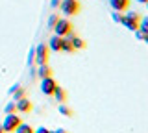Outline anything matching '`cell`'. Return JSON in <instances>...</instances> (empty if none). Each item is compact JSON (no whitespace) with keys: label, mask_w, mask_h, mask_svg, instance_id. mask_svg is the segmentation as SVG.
Instances as JSON below:
<instances>
[{"label":"cell","mask_w":148,"mask_h":133,"mask_svg":"<svg viewBox=\"0 0 148 133\" xmlns=\"http://www.w3.org/2000/svg\"><path fill=\"white\" fill-rule=\"evenodd\" d=\"M56 87H58V83H56V80L52 76L41 80V91H43V94H46V96H52L54 91H56Z\"/></svg>","instance_id":"6"},{"label":"cell","mask_w":148,"mask_h":133,"mask_svg":"<svg viewBox=\"0 0 148 133\" xmlns=\"http://www.w3.org/2000/svg\"><path fill=\"white\" fill-rule=\"evenodd\" d=\"M24 94H26V91L22 89L21 85H18L17 89H15V91H13V93H11V96H13V102H17V100H21V98H22V96H24Z\"/></svg>","instance_id":"15"},{"label":"cell","mask_w":148,"mask_h":133,"mask_svg":"<svg viewBox=\"0 0 148 133\" xmlns=\"http://www.w3.org/2000/svg\"><path fill=\"white\" fill-rule=\"evenodd\" d=\"M0 124H2V128H4V133H13L15 128L21 124V118H18L17 113H8L6 118H4Z\"/></svg>","instance_id":"4"},{"label":"cell","mask_w":148,"mask_h":133,"mask_svg":"<svg viewBox=\"0 0 148 133\" xmlns=\"http://www.w3.org/2000/svg\"><path fill=\"white\" fill-rule=\"evenodd\" d=\"M61 52H67V54H72V52H74L72 43H71V41H69L67 37H63V46H61Z\"/></svg>","instance_id":"14"},{"label":"cell","mask_w":148,"mask_h":133,"mask_svg":"<svg viewBox=\"0 0 148 133\" xmlns=\"http://www.w3.org/2000/svg\"><path fill=\"white\" fill-rule=\"evenodd\" d=\"M48 50H52V52H61V46H63V37H59V35H52V37L48 39Z\"/></svg>","instance_id":"9"},{"label":"cell","mask_w":148,"mask_h":133,"mask_svg":"<svg viewBox=\"0 0 148 133\" xmlns=\"http://www.w3.org/2000/svg\"><path fill=\"white\" fill-rule=\"evenodd\" d=\"M133 33H135V39H139V41H143V39H145V33H143L141 30H135Z\"/></svg>","instance_id":"23"},{"label":"cell","mask_w":148,"mask_h":133,"mask_svg":"<svg viewBox=\"0 0 148 133\" xmlns=\"http://www.w3.org/2000/svg\"><path fill=\"white\" fill-rule=\"evenodd\" d=\"M109 2V8L113 11H120V13H124L130 8V0H108Z\"/></svg>","instance_id":"8"},{"label":"cell","mask_w":148,"mask_h":133,"mask_svg":"<svg viewBox=\"0 0 148 133\" xmlns=\"http://www.w3.org/2000/svg\"><path fill=\"white\" fill-rule=\"evenodd\" d=\"M34 133H52V130H48V128H45V126H39V128H35Z\"/></svg>","instance_id":"22"},{"label":"cell","mask_w":148,"mask_h":133,"mask_svg":"<svg viewBox=\"0 0 148 133\" xmlns=\"http://www.w3.org/2000/svg\"><path fill=\"white\" fill-rule=\"evenodd\" d=\"M58 111H59V115H63V117H72V109L67 107L65 104H59L58 105Z\"/></svg>","instance_id":"16"},{"label":"cell","mask_w":148,"mask_h":133,"mask_svg":"<svg viewBox=\"0 0 148 133\" xmlns=\"http://www.w3.org/2000/svg\"><path fill=\"white\" fill-rule=\"evenodd\" d=\"M65 37H67V39L72 43L74 50H83V48L87 46V44H85V41H83L82 37H78V35H74V31H72V33H69V35H65Z\"/></svg>","instance_id":"10"},{"label":"cell","mask_w":148,"mask_h":133,"mask_svg":"<svg viewBox=\"0 0 148 133\" xmlns=\"http://www.w3.org/2000/svg\"><path fill=\"white\" fill-rule=\"evenodd\" d=\"M52 133H69L65 128H58V130H52Z\"/></svg>","instance_id":"25"},{"label":"cell","mask_w":148,"mask_h":133,"mask_svg":"<svg viewBox=\"0 0 148 133\" xmlns=\"http://www.w3.org/2000/svg\"><path fill=\"white\" fill-rule=\"evenodd\" d=\"M48 44L41 43L35 46V63L37 65H45V63H48Z\"/></svg>","instance_id":"5"},{"label":"cell","mask_w":148,"mask_h":133,"mask_svg":"<svg viewBox=\"0 0 148 133\" xmlns=\"http://www.w3.org/2000/svg\"><path fill=\"white\" fill-rule=\"evenodd\" d=\"M15 107H17V113H30L34 105H32L30 98H26V96H22L21 100H17V102H15Z\"/></svg>","instance_id":"7"},{"label":"cell","mask_w":148,"mask_h":133,"mask_svg":"<svg viewBox=\"0 0 148 133\" xmlns=\"http://www.w3.org/2000/svg\"><path fill=\"white\" fill-rule=\"evenodd\" d=\"M139 20H141V15H139L137 11H128L120 24L130 31H135V30H139Z\"/></svg>","instance_id":"3"},{"label":"cell","mask_w":148,"mask_h":133,"mask_svg":"<svg viewBox=\"0 0 148 133\" xmlns=\"http://www.w3.org/2000/svg\"><path fill=\"white\" fill-rule=\"evenodd\" d=\"M143 41H145V43H146V44H148V33H146V35H145V39H143Z\"/></svg>","instance_id":"28"},{"label":"cell","mask_w":148,"mask_h":133,"mask_svg":"<svg viewBox=\"0 0 148 133\" xmlns=\"http://www.w3.org/2000/svg\"><path fill=\"white\" fill-rule=\"evenodd\" d=\"M135 2H139V4H146L148 0H135Z\"/></svg>","instance_id":"27"},{"label":"cell","mask_w":148,"mask_h":133,"mask_svg":"<svg viewBox=\"0 0 148 133\" xmlns=\"http://www.w3.org/2000/svg\"><path fill=\"white\" fill-rule=\"evenodd\" d=\"M111 19H113V22H117V24H120L124 19V13H120V11H113L111 13Z\"/></svg>","instance_id":"18"},{"label":"cell","mask_w":148,"mask_h":133,"mask_svg":"<svg viewBox=\"0 0 148 133\" xmlns=\"http://www.w3.org/2000/svg\"><path fill=\"white\" fill-rule=\"evenodd\" d=\"M4 111H6V115L8 113H17V107H15V102H9V104H6V107H4Z\"/></svg>","instance_id":"19"},{"label":"cell","mask_w":148,"mask_h":133,"mask_svg":"<svg viewBox=\"0 0 148 133\" xmlns=\"http://www.w3.org/2000/svg\"><path fill=\"white\" fill-rule=\"evenodd\" d=\"M139 30L143 31V33H148V15L146 17H141V20H139Z\"/></svg>","instance_id":"17"},{"label":"cell","mask_w":148,"mask_h":133,"mask_svg":"<svg viewBox=\"0 0 148 133\" xmlns=\"http://www.w3.org/2000/svg\"><path fill=\"white\" fill-rule=\"evenodd\" d=\"M146 10H148V2H146Z\"/></svg>","instance_id":"30"},{"label":"cell","mask_w":148,"mask_h":133,"mask_svg":"<svg viewBox=\"0 0 148 133\" xmlns=\"http://www.w3.org/2000/svg\"><path fill=\"white\" fill-rule=\"evenodd\" d=\"M59 4H61V0H50V8H59Z\"/></svg>","instance_id":"24"},{"label":"cell","mask_w":148,"mask_h":133,"mask_svg":"<svg viewBox=\"0 0 148 133\" xmlns=\"http://www.w3.org/2000/svg\"><path fill=\"white\" fill-rule=\"evenodd\" d=\"M59 10L65 17H76L80 13V0H61Z\"/></svg>","instance_id":"1"},{"label":"cell","mask_w":148,"mask_h":133,"mask_svg":"<svg viewBox=\"0 0 148 133\" xmlns=\"http://www.w3.org/2000/svg\"><path fill=\"white\" fill-rule=\"evenodd\" d=\"M17 87H18V83H15V85H11V87H9V91H8V93H9V94H11V93H13V91H15V89H17Z\"/></svg>","instance_id":"26"},{"label":"cell","mask_w":148,"mask_h":133,"mask_svg":"<svg viewBox=\"0 0 148 133\" xmlns=\"http://www.w3.org/2000/svg\"><path fill=\"white\" fill-rule=\"evenodd\" d=\"M0 133H4V128H2V124H0Z\"/></svg>","instance_id":"29"},{"label":"cell","mask_w":148,"mask_h":133,"mask_svg":"<svg viewBox=\"0 0 148 133\" xmlns=\"http://www.w3.org/2000/svg\"><path fill=\"white\" fill-rule=\"evenodd\" d=\"M35 63V48H30V52H28V67L34 65Z\"/></svg>","instance_id":"20"},{"label":"cell","mask_w":148,"mask_h":133,"mask_svg":"<svg viewBox=\"0 0 148 133\" xmlns=\"http://www.w3.org/2000/svg\"><path fill=\"white\" fill-rule=\"evenodd\" d=\"M35 76L37 78H48V76H52V68L48 67V63H45V65H37V70H35Z\"/></svg>","instance_id":"11"},{"label":"cell","mask_w":148,"mask_h":133,"mask_svg":"<svg viewBox=\"0 0 148 133\" xmlns=\"http://www.w3.org/2000/svg\"><path fill=\"white\" fill-rule=\"evenodd\" d=\"M13 133H34V128H32L28 122H21L15 128V131H13Z\"/></svg>","instance_id":"13"},{"label":"cell","mask_w":148,"mask_h":133,"mask_svg":"<svg viewBox=\"0 0 148 133\" xmlns=\"http://www.w3.org/2000/svg\"><path fill=\"white\" fill-rule=\"evenodd\" d=\"M52 31L56 35H59V37H65V35H69V33L74 31V26H72V22L69 19H58V22L54 24Z\"/></svg>","instance_id":"2"},{"label":"cell","mask_w":148,"mask_h":133,"mask_svg":"<svg viewBox=\"0 0 148 133\" xmlns=\"http://www.w3.org/2000/svg\"><path fill=\"white\" fill-rule=\"evenodd\" d=\"M58 19H59L58 15H50V17H48V28H50V30L54 28V24L58 22Z\"/></svg>","instance_id":"21"},{"label":"cell","mask_w":148,"mask_h":133,"mask_svg":"<svg viewBox=\"0 0 148 133\" xmlns=\"http://www.w3.org/2000/svg\"><path fill=\"white\" fill-rule=\"evenodd\" d=\"M52 96H54L56 100H58V104H65V102H67V93H65V91H63L59 85L56 87V91H54V94H52Z\"/></svg>","instance_id":"12"}]
</instances>
